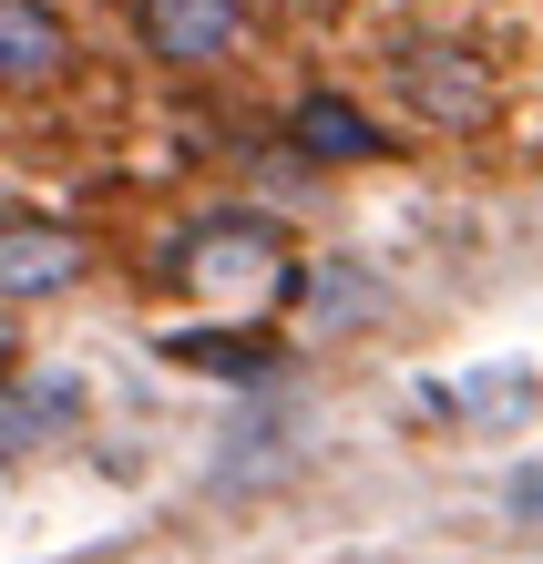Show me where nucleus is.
I'll list each match as a JSON object with an SVG mask.
<instances>
[{
    "label": "nucleus",
    "instance_id": "obj_9",
    "mask_svg": "<svg viewBox=\"0 0 543 564\" xmlns=\"http://www.w3.org/2000/svg\"><path fill=\"white\" fill-rule=\"evenodd\" d=\"M523 513H543V473H533V482H523Z\"/></svg>",
    "mask_w": 543,
    "mask_h": 564
},
{
    "label": "nucleus",
    "instance_id": "obj_4",
    "mask_svg": "<svg viewBox=\"0 0 543 564\" xmlns=\"http://www.w3.org/2000/svg\"><path fill=\"white\" fill-rule=\"evenodd\" d=\"M247 31V0H144V42L164 62H216Z\"/></svg>",
    "mask_w": 543,
    "mask_h": 564
},
{
    "label": "nucleus",
    "instance_id": "obj_10",
    "mask_svg": "<svg viewBox=\"0 0 543 564\" xmlns=\"http://www.w3.org/2000/svg\"><path fill=\"white\" fill-rule=\"evenodd\" d=\"M0 390H11V349H0Z\"/></svg>",
    "mask_w": 543,
    "mask_h": 564
},
{
    "label": "nucleus",
    "instance_id": "obj_1",
    "mask_svg": "<svg viewBox=\"0 0 543 564\" xmlns=\"http://www.w3.org/2000/svg\"><path fill=\"white\" fill-rule=\"evenodd\" d=\"M164 278L185 297H206V308L257 318V308H278L297 288V257H287V237L267 216H206V226H185V237L164 247Z\"/></svg>",
    "mask_w": 543,
    "mask_h": 564
},
{
    "label": "nucleus",
    "instance_id": "obj_6",
    "mask_svg": "<svg viewBox=\"0 0 543 564\" xmlns=\"http://www.w3.org/2000/svg\"><path fill=\"white\" fill-rule=\"evenodd\" d=\"M62 62H73V42H62V21L42 11V0H0V83H52Z\"/></svg>",
    "mask_w": 543,
    "mask_h": 564
},
{
    "label": "nucleus",
    "instance_id": "obj_3",
    "mask_svg": "<svg viewBox=\"0 0 543 564\" xmlns=\"http://www.w3.org/2000/svg\"><path fill=\"white\" fill-rule=\"evenodd\" d=\"M83 278V237L52 216H0V297H52Z\"/></svg>",
    "mask_w": 543,
    "mask_h": 564
},
{
    "label": "nucleus",
    "instance_id": "obj_2",
    "mask_svg": "<svg viewBox=\"0 0 543 564\" xmlns=\"http://www.w3.org/2000/svg\"><path fill=\"white\" fill-rule=\"evenodd\" d=\"M400 93H411V113L441 123V134H471V123H492V62L461 52V42H411L400 52Z\"/></svg>",
    "mask_w": 543,
    "mask_h": 564
},
{
    "label": "nucleus",
    "instance_id": "obj_5",
    "mask_svg": "<svg viewBox=\"0 0 543 564\" xmlns=\"http://www.w3.org/2000/svg\"><path fill=\"white\" fill-rule=\"evenodd\" d=\"M287 144L308 154V164H380V123L349 113L338 93H308V104H297V123H287Z\"/></svg>",
    "mask_w": 543,
    "mask_h": 564
},
{
    "label": "nucleus",
    "instance_id": "obj_7",
    "mask_svg": "<svg viewBox=\"0 0 543 564\" xmlns=\"http://www.w3.org/2000/svg\"><path fill=\"white\" fill-rule=\"evenodd\" d=\"M73 411H83V390L73 380H42V390H0V462H21V452H42V442H62L73 431Z\"/></svg>",
    "mask_w": 543,
    "mask_h": 564
},
{
    "label": "nucleus",
    "instance_id": "obj_8",
    "mask_svg": "<svg viewBox=\"0 0 543 564\" xmlns=\"http://www.w3.org/2000/svg\"><path fill=\"white\" fill-rule=\"evenodd\" d=\"M164 359H185V370H226V380H257L267 359V339H206V328H164Z\"/></svg>",
    "mask_w": 543,
    "mask_h": 564
}]
</instances>
